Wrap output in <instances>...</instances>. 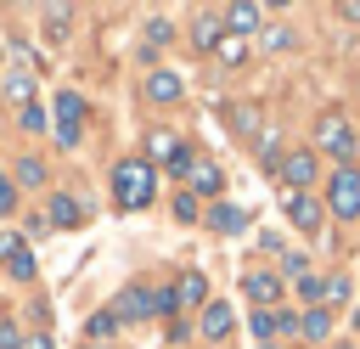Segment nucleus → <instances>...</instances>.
<instances>
[{"mask_svg":"<svg viewBox=\"0 0 360 349\" xmlns=\"http://www.w3.org/2000/svg\"><path fill=\"white\" fill-rule=\"evenodd\" d=\"M152 191H158V180H152V163L146 158H124L112 169V203L118 208H146Z\"/></svg>","mask_w":360,"mask_h":349,"instance_id":"f257e3e1","label":"nucleus"},{"mask_svg":"<svg viewBox=\"0 0 360 349\" xmlns=\"http://www.w3.org/2000/svg\"><path fill=\"white\" fill-rule=\"evenodd\" d=\"M326 208L338 220H360V169L354 163H338V174L326 186Z\"/></svg>","mask_w":360,"mask_h":349,"instance_id":"f03ea898","label":"nucleus"},{"mask_svg":"<svg viewBox=\"0 0 360 349\" xmlns=\"http://www.w3.org/2000/svg\"><path fill=\"white\" fill-rule=\"evenodd\" d=\"M174 310V287L169 293H146V287H129L118 298V321H146V315H169Z\"/></svg>","mask_w":360,"mask_h":349,"instance_id":"7ed1b4c3","label":"nucleus"},{"mask_svg":"<svg viewBox=\"0 0 360 349\" xmlns=\"http://www.w3.org/2000/svg\"><path fill=\"white\" fill-rule=\"evenodd\" d=\"M79 118H84V96H79V90H62V96H56V141H62V146H79V135H84Z\"/></svg>","mask_w":360,"mask_h":349,"instance_id":"20e7f679","label":"nucleus"},{"mask_svg":"<svg viewBox=\"0 0 360 349\" xmlns=\"http://www.w3.org/2000/svg\"><path fill=\"white\" fill-rule=\"evenodd\" d=\"M315 146H321V152H338V158L349 163V152H354V129H349L338 113H326V118H315Z\"/></svg>","mask_w":360,"mask_h":349,"instance_id":"39448f33","label":"nucleus"},{"mask_svg":"<svg viewBox=\"0 0 360 349\" xmlns=\"http://www.w3.org/2000/svg\"><path fill=\"white\" fill-rule=\"evenodd\" d=\"M197 332H202L208 343H225V338L236 332V315H231V304H225V298H208V304H202V321H197Z\"/></svg>","mask_w":360,"mask_h":349,"instance_id":"423d86ee","label":"nucleus"},{"mask_svg":"<svg viewBox=\"0 0 360 349\" xmlns=\"http://www.w3.org/2000/svg\"><path fill=\"white\" fill-rule=\"evenodd\" d=\"M0 265H6L17 281H34V270H39V265H34V253H28V242H22V236H11V231L0 236Z\"/></svg>","mask_w":360,"mask_h":349,"instance_id":"0eeeda50","label":"nucleus"},{"mask_svg":"<svg viewBox=\"0 0 360 349\" xmlns=\"http://www.w3.org/2000/svg\"><path fill=\"white\" fill-rule=\"evenodd\" d=\"M186 180H191V197H219V191H225V169L208 163V158H197V163L186 169Z\"/></svg>","mask_w":360,"mask_h":349,"instance_id":"6e6552de","label":"nucleus"},{"mask_svg":"<svg viewBox=\"0 0 360 349\" xmlns=\"http://www.w3.org/2000/svg\"><path fill=\"white\" fill-rule=\"evenodd\" d=\"M276 169H281V180H287L292 191H304V186L315 180V152H287V158H276Z\"/></svg>","mask_w":360,"mask_h":349,"instance_id":"1a4fd4ad","label":"nucleus"},{"mask_svg":"<svg viewBox=\"0 0 360 349\" xmlns=\"http://www.w3.org/2000/svg\"><path fill=\"white\" fill-rule=\"evenodd\" d=\"M242 293H248L259 310H270V304L281 298V276H270V270H248V276H242Z\"/></svg>","mask_w":360,"mask_h":349,"instance_id":"9d476101","label":"nucleus"},{"mask_svg":"<svg viewBox=\"0 0 360 349\" xmlns=\"http://www.w3.org/2000/svg\"><path fill=\"white\" fill-rule=\"evenodd\" d=\"M219 23H225V34H242V39H248V34L264 23V11H259L253 0H236V6H225V17H219Z\"/></svg>","mask_w":360,"mask_h":349,"instance_id":"9b49d317","label":"nucleus"},{"mask_svg":"<svg viewBox=\"0 0 360 349\" xmlns=\"http://www.w3.org/2000/svg\"><path fill=\"white\" fill-rule=\"evenodd\" d=\"M287 220H292L298 231H321V203H315L309 191H287Z\"/></svg>","mask_w":360,"mask_h":349,"instance_id":"f8f14e48","label":"nucleus"},{"mask_svg":"<svg viewBox=\"0 0 360 349\" xmlns=\"http://www.w3.org/2000/svg\"><path fill=\"white\" fill-rule=\"evenodd\" d=\"M219 39H225V23H219L214 11H202V17L191 23V45H197V51H219Z\"/></svg>","mask_w":360,"mask_h":349,"instance_id":"ddd939ff","label":"nucleus"},{"mask_svg":"<svg viewBox=\"0 0 360 349\" xmlns=\"http://www.w3.org/2000/svg\"><path fill=\"white\" fill-rule=\"evenodd\" d=\"M0 96L17 101V107H28V101H34V73H28V68H11V73L0 79Z\"/></svg>","mask_w":360,"mask_h":349,"instance_id":"4468645a","label":"nucleus"},{"mask_svg":"<svg viewBox=\"0 0 360 349\" xmlns=\"http://www.w3.org/2000/svg\"><path fill=\"white\" fill-rule=\"evenodd\" d=\"M180 90H186V84H180V73H169V68L146 73V96H152V101H163V107H169V101H180Z\"/></svg>","mask_w":360,"mask_h":349,"instance_id":"2eb2a0df","label":"nucleus"},{"mask_svg":"<svg viewBox=\"0 0 360 349\" xmlns=\"http://www.w3.org/2000/svg\"><path fill=\"white\" fill-rule=\"evenodd\" d=\"M45 225H56V231H73V225H84V208H79V197H51V214H45Z\"/></svg>","mask_w":360,"mask_h":349,"instance_id":"dca6fc26","label":"nucleus"},{"mask_svg":"<svg viewBox=\"0 0 360 349\" xmlns=\"http://www.w3.org/2000/svg\"><path fill=\"white\" fill-rule=\"evenodd\" d=\"M208 225H214L219 236H236V231L248 225V208H236V203H214V208H208Z\"/></svg>","mask_w":360,"mask_h":349,"instance_id":"f3484780","label":"nucleus"},{"mask_svg":"<svg viewBox=\"0 0 360 349\" xmlns=\"http://www.w3.org/2000/svg\"><path fill=\"white\" fill-rule=\"evenodd\" d=\"M174 304H208V281H202V270H186V276L174 281Z\"/></svg>","mask_w":360,"mask_h":349,"instance_id":"a211bd4d","label":"nucleus"},{"mask_svg":"<svg viewBox=\"0 0 360 349\" xmlns=\"http://www.w3.org/2000/svg\"><path fill=\"white\" fill-rule=\"evenodd\" d=\"M146 152H152V158H163L169 169H174V158H186V146H180L169 129H152V135H146Z\"/></svg>","mask_w":360,"mask_h":349,"instance_id":"6ab92c4d","label":"nucleus"},{"mask_svg":"<svg viewBox=\"0 0 360 349\" xmlns=\"http://www.w3.org/2000/svg\"><path fill=\"white\" fill-rule=\"evenodd\" d=\"M298 332L315 338V343H326V338H332V315H326V310H309V315L298 321Z\"/></svg>","mask_w":360,"mask_h":349,"instance_id":"aec40b11","label":"nucleus"},{"mask_svg":"<svg viewBox=\"0 0 360 349\" xmlns=\"http://www.w3.org/2000/svg\"><path fill=\"white\" fill-rule=\"evenodd\" d=\"M11 186H45V163H39V158H17Z\"/></svg>","mask_w":360,"mask_h":349,"instance_id":"412c9836","label":"nucleus"},{"mask_svg":"<svg viewBox=\"0 0 360 349\" xmlns=\"http://www.w3.org/2000/svg\"><path fill=\"white\" fill-rule=\"evenodd\" d=\"M112 332H118V310H96L84 321V338H112Z\"/></svg>","mask_w":360,"mask_h":349,"instance_id":"4be33fe9","label":"nucleus"},{"mask_svg":"<svg viewBox=\"0 0 360 349\" xmlns=\"http://www.w3.org/2000/svg\"><path fill=\"white\" fill-rule=\"evenodd\" d=\"M214 56H219V62H225V68H236V62H242V56H248V39H242V34H225V39H219V51H214Z\"/></svg>","mask_w":360,"mask_h":349,"instance_id":"5701e85b","label":"nucleus"},{"mask_svg":"<svg viewBox=\"0 0 360 349\" xmlns=\"http://www.w3.org/2000/svg\"><path fill=\"white\" fill-rule=\"evenodd\" d=\"M231 129L236 135H253L259 129V107H231Z\"/></svg>","mask_w":360,"mask_h":349,"instance_id":"b1692460","label":"nucleus"},{"mask_svg":"<svg viewBox=\"0 0 360 349\" xmlns=\"http://www.w3.org/2000/svg\"><path fill=\"white\" fill-rule=\"evenodd\" d=\"M197 214H202V208H197V197H191V191H174V220H180V225H191Z\"/></svg>","mask_w":360,"mask_h":349,"instance_id":"393cba45","label":"nucleus"},{"mask_svg":"<svg viewBox=\"0 0 360 349\" xmlns=\"http://www.w3.org/2000/svg\"><path fill=\"white\" fill-rule=\"evenodd\" d=\"M298 298H309V304H326V281H321V276H298Z\"/></svg>","mask_w":360,"mask_h":349,"instance_id":"a878e982","label":"nucleus"},{"mask_svg":"<svg viewBox=\"0 0 360 349\" xmlns=\"http://www.w3.org/2000/svg\"><path fill=\"white\" fill-rule=\"evenodd\" d=\"M45 23H51V34H68L73 11H68V6H45Z\"/></svg>","mask_w":360,"mask_h":349,"instance_id":"bb28decb","label":"nucleus"},{"mask_svg":"<svg viewBox=\"0 0 360 349\" xmlns=\"http://www.w3.org/2000/svg\"><path fill=\"white\" fill-rule=\"evenodd\" d=\"M281 326H276V315L270 310H253V338H276Z\"/></svg>","mask_w":360,"mask_h":349,"instance_id":"cd10ccee","label":"nucleus"},{"mask_svg":"<svg viewBox=\"0 0 360 349\" xmlns=\"http://www.w3.org/2000/svg\"><path fill=\"white\" fill-rule=\"evenodd\" d=\"M146 39H152V45H169V39H174V28H169L163 17H152V23H146Z\"/></svg>","mask_w":360,"mask_h":349,"instance_id":"c85d7f7f","label":"nucleus"},{"mask_svg":"<svg viewBox=\"0 0 360 349\" xmlns=\"http://www.w3.org/2000/svg\"><path fill=\"white\" fill-rule=\"evenodd\" d=\"M264 45H270V51H287V45H292V28H281V23L264 28Z\"/></svg>","mask_w":360,"mask_h":349,"instance_id":"c756f323","label":"nucleus"},{"mask_svg":"<svg viewBox=\"0 0 360 349\" xmlns=\"http://www.w3.org/2000/svg\"><path fill=\"white\" fill-rule=\"evenodd\" d=\"M22 129H45V107H39V101L22 107Z\"/></svg>","mask_w":360,"mask_h":349,"instance_id":"7c9ffc66","label":"nucleus"},{"mask_svg":"<svg viewBox=\"0 0 360 349\" xmlns=\"http://www.w3.org/2000/svg\"><path fill=\"white\" fill-rule=\"evenodd\" d=\"M349 298V281L343 276H326V304H343Z\"/></svg>","mask_w":360,"mask_h":349,"instance_id":"2f4dec72","label":"nucleus"},{"mask_svg":"<svg viewBox=\"0 0 360 349\" xmlns=\"http://www.w3.org/2000/svg\"><path fill=\"white\" fill-rule=\"evenodd\" d=\"M11 208H17V186H11V180H6V174H0V220H6V214H11Z\"/></svg>","mask_w":360,"mask_h":349,"instance_id":"473e14b6","label":"nucleus"},{"mask_svg":"<svg viewBox=\"0 0 360 349\" xmlns=\"http://www.w3.org/2000/svg\"><path fill=\"white\" fill-rule=\"evenodd\" d=\"M0 349H22V332L11 321H0Z\"/></svg>","mask_w":360,"mask_h":349,"instance_id":"72a5a7b5","label":"nucleus"},{"mask_svg":"<svg viewBox=\"0 0 360 349\" xmlns=\"http://www.w3.org/2000/svg\"><path fill=\"white\" fill-rule=\"evenodd\" d=\"M281 270L287 276H304V253H281Z\"/></svg>","mask_w":360,"mask_h":349,"instance_id":"f704fd0d","label":"nucleus"},{"mask_svg":"<svg viewBox=\"0 0 360 349\" xmlns=\"http://www.w3.org/2000/svg\"><path fill=\"white\" fill-rule=\"evenodd\" d=\"M338 17H343V23H360V0H349V6H338Z\"/></svg>","mask_w":360,"mask_h":349,"instance_id":"c9c22d12","label":"nucleus"},{"mask_svg":"<svg viewBox=\"0 0 360 349\" xmlns=\"http://www.w3.org/2000/svg\"><path fill=\"white\" fill-rule=\"evenodd\" d=\"M22 349H51V332H39V338H22Z\"/></svg>","mask_w":360,"mask_h":349,"instance_id":"e433bc0d","label":"nucleus"},{"mask_svg":"<svg viewBox=\"0 0 360 349\" xmlns=\"http://www.w3.org/2000/svg\"><path fill=\"white\" fill-rule=\"evenodd\" d=\"M84 349H101V343H84Z\"/></svg>","mask_w":360,"mask_h":349,"instance_id":"4c0bfd02","label":"nucleus"}]
</instances>
